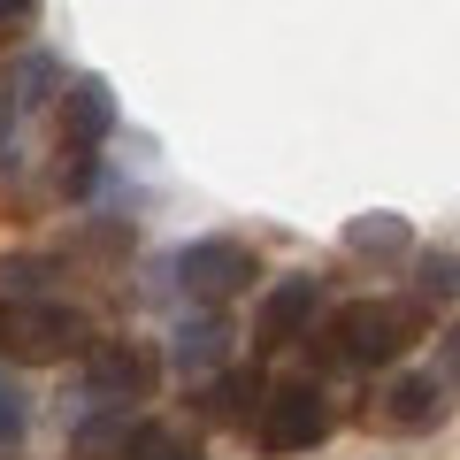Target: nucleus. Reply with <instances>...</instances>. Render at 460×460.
Listing matches in <instances>:
<instances>
[{
  "instance_id": "nucleus-1",
  "label": "nucleus",
  "mask_w": 460,
  "mask_h": 460,
  "mask_svg": "<svg viewBox=\"0 0 460 460\" xmlns=\"http://www.w3.org/2000/svg\"><path fill=\"white\" fill-rule=\"evenodd\" d=\"M422 330V307L407 299H361V307H338L323 330V368H384L399 361Z\"/></svg>"
},
{
  "instance_id": "nucleus-2",
  "label": "nucleus",
  "mask_w": 460,
  "mask_h": 460,
  "mask_svg": "<svg viewBox=\"0 0 460 460\" xmlns=\"http://www.w3.org/2000/svg\"><path fill=\"white\" fill-rule=\"evenodd\" d=\"M253 438H261V453H307V445H323V438H330V399H323V384H277V392H261Z\"/></svg>"
},
{
  "instance_id": "nucleus-3",
  "label": "nucleus",
  "mask_w": 460,
  "mask_h": 460,
  "mask_svg": "<svg viewBox=\"0 0 460 460\" xmlns=\"http://www.w3.org/2000/svg\"><path fill=\"white\" fill-rule=\"evenodd\" d=\"M169 277L184 284V299H230V292H246V277H253V246H238V238H192L169 261Z\"/></svg>"
},
{
  "instance_id": "nucleus-4",
  "label": "nucleus",
  "mask_w": 460,
  "mask_h": 460,
  "mask_svg": "<svg viewBox=\"0 0 460 460\" xmlns=\"http://www.w3.org/2000/svg\"><path fill=\"white\" fill-rule=\"evenodd\" d=\"M0 345L23 353V361H62V353H84V323L54 299H31V307L0 314Z\"/></svg>"
},
{
  "instance_id": "nucleus-5",
  "label": "nucleus",
  "mask_w": 460,
  "mask_h": 460,
  "mask_svg": "<svg viewBox=\"0 0 460 460\" xmlns=\"http://www.w3.org/2000/svg\"><path fill=\"white\" fill-rule=\"evenodd\" d=\"M314 314H323V277H307V269H299V277H277L261 292V307H253V338H261L269 353H277V345H299Z\"/></svg>"
},
{
  "instance_id": "nucleus-6",
  "label": "nucleus",
  "mask_w": 460,
  "mask_h": 460,
  "mask_svg": "<svg viewBox=\"0 0 460 460\" xmlns=\"http://www.w3.org/2000/svg\"><path fill=\"white\" fill-rule=\"evenodd\" d=\"M108 131H115V100H108V84H100V77H77V84L62 93V138H69L77 154H93Z\"/></svg>"
},
{
  "instance_id": "nucleus-7",
  "label": "nucleus",
  "mask_w": 460,
  "mask_h": 460,
  "mask_svg": "<svg viewBox=\"0 0 460 460\" xmlns=\"http://www.w3.org/2000/svg\"><path fill=\"white\" fill-rule=\"evenodd\" d=\"M131 445H138V422L123 414V399H108L77 422V460H131Z\"/></svg>"
},
{
  "instance_id": "nucleus-8",
  "label": "nucleus",
  "mask_w": 460,
  "mask_h": 460,
  "mask_svg": "<svg viewBox=\"0 0 460 460\" xmlns=\"http://www.w3.org/2000/svg\"><path fill=\"white\" fill-rule=\"evenodd\" d=\"M223 353H230V323H223V314H192V323H177V338H169V361H177L184 376L215 368Z\"/></svg>"
},
{
  "instance_id": "nucleus-9",
  "label": "nucleus",
  "mask_w": 460,
  "mask_h": 460,
  "mask_svg": "<svg viewBox=\"0 0 460 460\" xmlns=\"http://www.w3.org/2000/svg\"><path fill=\"white\" fill-rule=\"evenodd\" d=\"M154 384V361L146 353H138V345H100L93 353V399H108V392H146Z\"/></svg>"
},
{
  "instance_id": "nucleus-10",
  "label": "nucleus",
  "mask_w": 460,
  "mask_h": 460,
  "mask_svg": "<svg viewBox=\"0 0 460 460\" xmlns=\"http://www.w3.org/2000/svg\"><path fill=\"white\" fill-rule=\"evenodd\" d=\"M345 246L368 253V261H392V253L414 246V230H407V215H353L345 223Z\"/></svg>"
},
{
  "instance_id": "nucleus-11",
  "label": "nucleus",
  "mask_w": 460,
  "mask_h": 460,
  "mask_svg": "<svg viewBox=\"0 0 460 460\" xmlns=\"http://www.w3.org/2000/svg\"><path fill=\"white\" fill-rule=\"evenodd\" d=\"M438 414H445V399H438L429 376H399L392 399H384V422H392V429H429Z\"/></svg>"
},
{
  "instance_id": "nucleus-12",
  "label": "nucleus",
  "mask_w": 460,
  "mask_h": 460,
  "mask_svg": "<svg viewBox=\"0 0 460 460\" xmlns=\"http://www.w3.org/2000/svg\"><path fill=\"white\" fill-rule=\"evenodd\" d=\"M131 460H199V438H184V429H169V422H138Z\"/></svg>"
},
{
  "instance_id": "nucleus-13",
  "label": "nucleus",
  "mask_w": 460,
  "mask_h": 460,
  "mask_svg": "<svg viewBox=\"0 0 460 460\" xmlns=\"http://www.w3.org/2000/svg\"><path fill=\"white\" fill-rule=\"evenodd\" d=\"M414 292L422 299H460V253H422V269H414Z\"/></svg>"
},
{
  "instance_id": "nucleus-14",
  "label": "nucleus",
  "mask_w": 460,
  "mask_h": 460,
  "mask_svg": "<svg viewBox=\"0 0 460 460\" xmlns=\"http://www.w3.org/2000/svg\"><path fill=\"white\" fill-rule=\"evenodd\" d=\"M23 429H31V399H23V384L0 368V453H16Z\"/></svg>"
},
{
  "instance_id": "nucleus-15",
  "label": "nucleus",
  "mask_w": 460,
  "mask_h": 460,
  "mask_svg": "<svg viewBox=\"0 0 460 460\" xmlns=\"http://www.w3.org/2000/svg\"><path fill=\"white\" fill-rule=\"evenodd\" d=\"M261 414V376H223V384H215V392H208V414Z\"/></svg>"
},
{
  "instance_id": "nucleus-16",
  "label": "nucleus",
  "mask_w": 460,
  "mask_h": 460,
  "mask_svg": "<svg viewBox=\"0 0 460 460\" xmlns=\"http://www.w3.org/2000/svg\"><path fill=\"white\" fill-rule=\"evenodd\" d=\"M0 284H8V292H39V261H8Z\"/></svg>"
},
{
  "instance_id": "nucleus-17",
  "label": "nucleus",
  "mask_w": 460,
  "mask_h": 460,
  "mask_svg": "<svg viewBox=\"0 0 460 460\" xmlns=\"http://www.w3.org/2000/svg\"><path fill=\"white\" fill-rule=\"evenodd\" d=\"M438 361H445V376H453V384H460V330H453V338H445V345H438Z\"/></svg>"
},
{
  "instance_id": "nucleus-18",
  "label": "nucleus",
  "mask_w": 460,
  "mask_h": 460,
  "mask_svg": "<svg viewBox=\"0 0 460 460\" xmlns=\"http://www.w3.org/2000/svg\"><path fill=\"white\" fill-rule=\"evenodd\" d=\"M31 8H39V0H0V23H23Z\"/></svg>"
}]
</instances>
